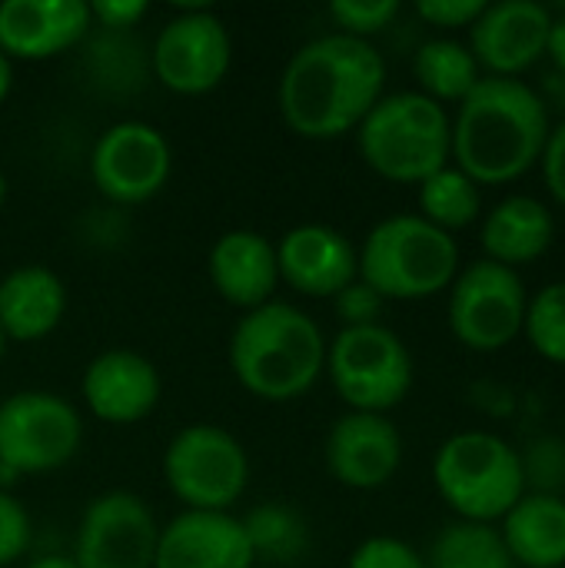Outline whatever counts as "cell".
<instances>
[{
  "label": "cell",
  "mask_w": 565,
  "mask_h": 568,
  "mask_svg": "<svg viewBox=\"0 0 565 568\" xmlns=\"http://www.w3.org/2000/svg\"><path fill=\"white\" fill-rule=\"evenodd\" d=\"M386 63L370 40L323 33L303 43L280 77V113L303 140H336L356 130L383 100Z\"/></svg>",
  "instance_id": "cell-1"
},
{
  "label": "cell",
  "mask_w": 565,
  "mask_h": 568,
  "mask_svg": "<svg viewBox=\"0 0 565 568\" xmlns=\"http://www.w3.org/2000/svg\"><path fill=\"white\" fill-rule=\"evenodd\" d=\"M549 130L539 90L513 77H483L456 110L450 160L476 186H503L543 160Z\"/></svg>",
  "instance_id": "cell-2"
},
{
  "label": "cell",
  "mask_w": 565,
  "mask_h": 568,
  "mask_svg": "<svg viewBox=\"0 0 565 568\" xmlns=\"http://www.w3.org/2000/svg\"><path fill=\"white\" fill-rule=\"evenodd\" d=\"M230 369L256 399H300L326 369L323 329L303 310L273 300L236 323L230 336Z\"/></svg>",
  "instance_id": "cell-3"
},
{
  "label": "cell",
  "mask_w": 565,
  "mask_h": 568,
  "mask_svg": "<svg viewBox=\"0 0 565 568\" xmlns=\"http://www.w3.org/2000/svg\"><path fill=\"white\" fill-rule=\"evenodd\" d=\"M360 156L366 166L390 183H423L443 166H450L453 120L446 106L423 97L420 90H403L383 97L366 120L356 126Z\"/></svg>",
  "instance_id": "cell-4"
},
{
  "label": "cell",
  "mask_w": 565,
  "mask_h": 568,
  "mask_svg": "<svg viewBox=\"0 0 565 568\" xmlns=\"http://www.w3.org/2000/svg\"><path fill=\"white\" fill-rule=\"evenodd\" d=\"M360 280L383 300H430L453 286L460 273V246L450 233L426 223L420 213L380 220L363 240Z\"/></svg>",
  "instance_id": "cell-5"
},
{
  "label": "cell",
  "mask_w": 565,
  "mask_h": 568,
  "mask_svg": "<svg viewBox=\"0 0 565 568\" xmlns=\"http://www.w3.org/2000/svg\"><path fill=\"white\" fill-rule=\"evenodd\" d=\"M433 483L463 523L493 526L526 496L519 453L496 433L480 429L456 433L436 449Z\"/></svg>",
  "instance_id": "cell-6"
},
{
  "label": "cell",
  "mask_w": 565,
  "mask_h": 568,
  "mask_svg": "<svg viewBox=\"0 0 565 568\" xmlns=\"http://www.w3.org/2000/svg\"><path fill=\"white\" fill-rule=\"evenodd\" d=\"M326 373L350 413L386 416L413 386V356L390 326H356L326 346Z\"/></svg>",
  "instance_id": "cell-7"
},
{
  "label": "cell",
  "mask_w": 565,
  "mask_h": 568,
  "mask_svg": "<svg viewBox=\"0 0 565 568\" xmlns=\"http://www.w3.org/2000/svg\"><path fill=\"white\" fill-rule=\"evenodd\" d=\"M163 476L170 493L193 513H230L246 493V449L220 426L193 423L180 429L163 453Z\"/></svg>",
  "instance_id": "cell-8"
},
{
  "label": "cell",
  "mask_w": 565,
  "mask_h": 568,
  "mask_svg": "<svg viewBox=\"0 0 565 568\" xmlns=\"http://www.w3.org/2000/svg\"><path fill=\"white\" fill-rule=\"evenodd\" d=\"M80 413L63 396L23 389L0 403V476L53 473L80 453Z\"/></svg>",
  "instance_id": "cell-9"
},
{
  "label": "cell",
  "mask_w": 565,
  "mask_h": 568,
  "mask_svg": "<svg viewBox=\"0 0 565 568\" xmlns=\"http://www.w3.org/2000/svg\"><path fill=\"white\" fill-rule=\"evenodd\" d=\"M529 293L516 270L476 260L450 286V329L473 353L506 349L526 323Z\"/></svg>",
  "instance_id": "cell-10"
},
{
  "label": "cell",
  "mask_w": 565,
  "mask_h": 568,
  "mask_svg": "<svg viewBox=\"0 0 565 568\" xmlns=\"http://www.w3.org/2000/svg\"><path fill=\"white\" fill-rule=\"evenodd\" d=\"M150 60L157 80L167 90L200 97L223 83L233 60V43L223 20L213 10L193 7L163 23Z\"/></svg>",
  "instance_id": "cell-11"
},
{
  "label": "cell",
  "mask_w": 565,
  "mask_h": 568,
  "mask_svg": "<svg viewBox=\"0 0 565 568\" xmlns=\"http://www.w3.org/2000/svg\"><path fill=\"white\" fill-rule=\"evenodd\" d=\"M173 153L167 136L143 120H123L107 126L90 153L93 186L123 206L153 200L170 180Z\"/></svg>",
  "instance_id": "cell-12"
},
{
  "label": "cell",
  "mask_w": 565,
  "mask_h": 568,
  "mask_svg": "<svg viewBox=\"0 0 565 568\" xmlns=\"http://www.w3.org/2000/svg\"><path fill=\"white\" fill-rule=\"evenodd\" d=\"M160 526L150 506L133 493L97 496L77 526V568H153Z\"/></svg>",
  "instance_id": "cell-13"
},
{
  "label": "cell",
  "mask_w": 565,
  "mask_h": 568,
  "mask_svg": "<svg viewBox=\"0 0 565 568\" xmlns=\"http://www.w3.org/2000/svg\"><path fill=\"white\" fill-rule=\"evenodd\" d=\"M549 27L553 10L536 0L486 3L480 20L470 27V53L486 77L519 80L523 70L546 57Z\"/></svg>",
  "instance_id": "cell-14"
},
{
  "label": "cell",
  "mask_w": 565,
  "mask_h": 568,
  "mask_svg": "<svg viewBox=\"0 0 565 568\" xmlns=\"http://www.w3.org/2000/svg\"><path fill=\"white\" fill-rule=\"evenodd\" d=\"M403 463V436L380 413H346L326 436V469L346 489H380Z\"/></svg>",
  "instance_id": "cell-15"
},
{
  "label": "cell",
  "mask_w": 565,
  "mask_h": 568,
  "mask_svg": "<svg viewBox=\"0 0 565 568\" xmlns=\"http://www.w3.org/2000/svg\"><path fill=\"white\" fill-rule=\"evenodd\" d=\"M80 389L97 419L110 426H130L157 409L163 383L147 356L133 349H107L90 359Z\"/></svg>",
  "instance_id": "cell-16"
},
{
  "label": "cell",
  "mask_w": 565,
  "mask_h": 568,
  "mask_svg": "<svg viewBox=\"0 0 565 568\" xmlns=\"http://www.w3.org/2000/svg\"><path fill=\"white\" fill-rule=\"evenodd\" d=\"M90 27V3L83 0H3L0 53L7 60H50L77 47Z\"/></svg>",
  "instance_id": "cell-17"
},
{
  "label": "cell",
  "mask_w": 565,
  "mask_h": 568,
  "mask_svg": "<svg viewBox=\"0 0 565 568\" xmlns=\"http://www.w3.org/2000/svg\"><path fill=\"white\" fill-rule=\"evenodd\" d=\"M280 280L303 296H336L360 276L353 243L323 223H303L283 233L276 243Z\"/></svg>",
  "instance_id": "cell-18"
},
{
  "label": "cell",
  "mask_w": 565,
  "mask_h": 568,
  "mask_svg": "<svg viewBox=\"0 0 565 568\" xmlns=\"http://www.w3.org/2000/svg\"><path fill=\"white\" fill-rule=\"evenodd\" d=\"M243 523L230 513H180L160 529L153 568H253Z\"/></svg>",
  "instance_id": "cell-19"
},
{
  "label": "cell",
  "mask_w": 565,
  "mask_h": 568,
  "mask_svg": "<svg viewBox=\"0 0 565 568\" xmlns=\"http://www.w3.org/2000/svg\"><path fill=\"white\" fill-rule=\"evenodd\" d=\"M210 280L216 293L240 310H260L273 303L280 266L276 246L256 230H230L210 250Z\"/></svg>",
  "instance_id": "cell-20"
},
{
  "label": "cell",
  "mask_w": 565,
  "mask_h": 568,
  "mask_svg": "<svg viewBox=\"0 0 565 568\" xmlns=\"http://www.w3.org/2000/svg\"><path fill=\"white\" fill-rule=\"evenodd\" d=\"M67 310L63 280L47 266H17L0 280V333L17 343L50 336Z\"/></svg>",
  "instance_id": "cell-21"
},
{
  "label": "cell",
  "mask_w": 565,
  "mask_h": 568,
  "mask_svg": "<svg viewBox=\"0 0 565 568\" xmlns=\"http://www.w3.org/2000/svg\"><path fill=\"white\" fill-rule=\"evenodd\" d=\"M553 236H556V220L549 206L526 193H513L500 200L483 220L486 260L509 270L539 260L553 246Z\"/></svg>",
  "instance_id": "cell-22"
},
{
  "label": "cell",
  "mask_w": 565,
  "mask_h": 568,
  "mask_svg": "<svg viewBox=\"0 0 565 568\" xmlns=\"http://www.w3.org/2000/svg\"><path fill=\"white\" fill-rule=\"evenodd\" d=\"M516 568L565 566V499L526 493L506 516L500 529Z\"/></svg>",
  "instance_id": "cell-23"
},
{
  "label": "cell",
  "mask_w": 565,
  "mask_h": 568,
  "mask_svg": "<svg viewBox=\"0 0 565 568\" xmlns=\"http://www.w3.org/2000/svg\"><path fill=\"white\" fill-rule=\"evenodd\" d=\"M413 73L420 80V93L443 103H463L470 97V90L483 80L476 57L470 53L466 43L440 37V40H426L416 50L413 60Z\"/></svg>",
  "instance_id": "cell-24"
},
{
  "label": "cell",
  "mask_w": 565,
  "mask_h": 568,
  "mask_svg": "<svg viewBox=\"0 0 565 568\" xmlns=\"http://www.w3.org/2000/svg\"><path fill=\"white\" fill-rule=\"evenodd\" d=\"M240 523H243L253 562L296 568V559L306 552V542H310L306 523L283 503H263Z\"/></svg>",
  "instance_id": "cell-25"
},
{
  "label": "cell",
  "mask_w": 565,
  "mask_h": 568,
  "mask_svg": "<svg viewBox=\"0 0 565 568\" xmlns=\"http://www.w3.org/2000/svg\"><path fill=\"white\" fill-rule=\"evenodd\" d=\"M426 568H516V562L496 526L460 519L433 539Z\"/></svg>",
  "instance_id": "cell-26"
},
{
  "label": "cell",
  "mask_w": 565,
  "mask_h": 568,
  "mask_svg": "<svg viewBox=\"0 0 565 568\" xmlns=\"http://www.w3.org/2000/svg\"><path fill=\"white\" fill-rule=\"evenodd\" d=\"M483 210L480 186L456 166H443L430 180L420 183V216L443 233H456L476 223Z\"/></svg>",
  "instance_id": "cell-27"
},
{
  "label": "cell",
  "mask_w": 565,
  "mask_h": 568,
  "mask_svg": "<svg viewBox=\"0 0 565 568\" xmlns=\"http://www.w3.org/2000/svg\"><path fill=\"white\" fill-rule=\"evenodd\" d=\"M523 333L543 359L565 366V280L543 286L529 300Z\"/></svg>",
  "instance_id": "cell-28"
},
{
  "label": "cell",
  "mask_w": 565,
  "mask_h": 568,
  "mask_svg": "<svg viewBox=\"0 0 565 568\" xmlns=\"http://www.w3.org/2000/svg\"><path fill=\"white\" fill-rule=\"evenodd\" d=\"M523 483L533 496H556L565 493V439L563 436H536L519 453Z\"/></svg>",
  "instance_id": "cell-29"
},
{
  "label": "cell",
  "mask_w": 565,
  "mask_h": 568,
  "mask_svg": "<svg viewBox=\"0 0 565 568\" xmlns=\"http://www.w3.org/2000/svg\"><path fill=\"white\" fill-rule=\"evenodd\" d=\"M400 13L396 0H336L330 3V17L340 27L336 33L366 40L380 30H386Z\"/></svg>",
  "instance_id": "cell-30"
},
{
  "label": "cell",
  "mask_w": 565,
  "mask_h": 568,
  "mask_svg": "<svg viewBox=\"0 0 565 568\" xmlns=\"http://www.w3.org/2000/svg\"><path fill=\"white\" fill-rule=\"evenodd\" d=\"M350 568H426V559L403 539L373 536L353 549Z\"/></svg>",
  "instance_id": "cell-31"
},
{
  "label": "cell",
  "mask_w": 565,
  "mask_h": 568,
  "mask_svg": "<svg viewBox=\"0 0 565 568\" xmlns=\"http://www.w3.org/2000/svg\"><path fill=\"white\" fill-rule=\"evenodd\" d=\"M333 306H336V316H340L343 329H356V326H376L380 316H383L386 300L370 283H363L356 276L346 290H340L333 296Z\"/></svg>",
  "instance_id": "cell-32"
},
{
  "label": "cell",
  "mask_w": 565,
  "mask_h": 568,
  "mask_svg": "<svg viewBox=\"0 0 565 568\" xmlns=\"http://www.w3.org/2000/svg\"><path fill=\"white\" fill-rule=\"evenodd\" d=\"M30 546V519L27 509L0 489V568L13 566Z\"/></svg>",
  "instance_id": "cell-33"
},
{
  "label": "cell",
  "mask_w": 565,
  "mask_h": 568,
  "mask_svg": "<svg viewBox=\"0 0 565 568\" xmlns=\"http://www.w3.org/2000/svg\"><path fill=\"white\" fill-rule=\"evenodd\" d=\"M486 10V0H420L416 3V13L433 23V27H443V30H470L480 13Z\"/></svg>",
  "instance_id": "cell-34"
},
{
  "label": "cell",
  "mask_w": 565,
  "mask_h": 568,
  "mask_svg": "<svg viewBox=\"0 0 565 568\" xmlns=\"http://www.w3.org/2000/svg\"><path fill=\"white\" fill-rule=\"evenodd\" d=\"M147 0H97L90 3V20L107 30H130L147 17Z\"/></svg>",
  "instance_id": "cell-35"
},
{
  "label": "cell",
  "mask_w": 565,
  "mask_h": 568,
  "mask_svg": "<svg viewBox=\"0 0 565 568\" xmlns=\"http://www.w3.org/2000/svg\"><path fill=\"white\" fill-rule=\"evenodd\" d=\"M539 166H543V180L549 186V196L565 210V120L549 130Z\"/></svg>",
  "instance_id": "cell-36"
},
{
  "label": "cell",
  "mask_w": 565,
  "mask_h": 568,
  "mask_svg": "<svg viewBox=\"0 0 565 568\" xmlns=\"http://www.w3.org/2000/svg\"><path fill=\"white\" fill-rule=\"evenodd\" d=\"M546 57L553 60L556 73L565 77V10H553V27L546 40Z\"/></svg>",
  "instance_id": "cell-37"
},
{
  "label": "cell",
  "mask_w": 565,
  "mask_h": 568,
  "mask_svg": "<svg viewBox=\"0 0 565 568\" xmlns=\"http://www.w3.org/2000/svg\"><path fill=\"white\" fill-rule=\"evenodd\" d=\"M27 568H77V562H73V556H40Z\"/></svg>",
  "instance_id": "cell-38"
},
{
  "label": "cell",
  "mask_w": 565,
  "mask_h": 568,
  "mask_svg": "<svg viewBox=\"0 0 565 568\" xmlns=\"http://www.w3.org/2000/svg\"><path fill=\"white\" fill-rule=\"evenodd\" d=\"M10 87H13V67H10V60L0 53V103L7 100Z\"/></svg>",
  "instance_id": "cell-39"
},
{
  "label": "cell",
  "mask_w": 565,
  "mask_h": 568,
  "mask_svg": "<svg viewBox=\"0 0 565 568\" xmlns=\"http://www.w3.org/2000/svg\"><path fill=\"white\" fill-rule=\"evenodd\" d=\"M3 200H7V176H3V170H0V206H3Z\"/></svg>",
  "instance_id": "cell-40"
},
{
  "label": "cell",
  "mask_w": 565,
  "mask_h": 568,
  "mask_svg": "<svg viewBox=\"0 0 565 568\" xmlns=\"http://www.w3.org/2000/svg\"><path fill=\"white\" fill-rule=\"evenodd\" d=\"M3 353H7V336L0 333V363H3Z\"/></svg>",
  "instance_id": "cell-41"
}]
</instances>
